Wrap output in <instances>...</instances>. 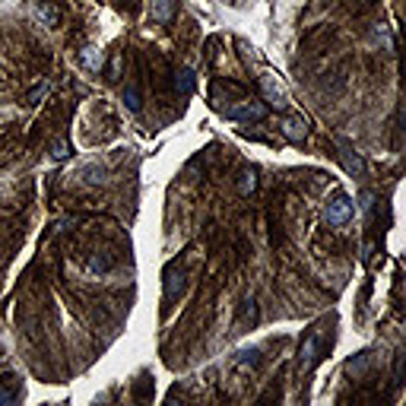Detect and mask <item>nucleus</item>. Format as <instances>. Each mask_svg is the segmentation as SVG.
Instances as JSON below:
<instances>
[{
	"instance_id": "nucleus-5",
	"label": "nucleus",
	"mask_w": 406,
	"mask_h": 406,
	"mask_svg": "<svg viewBox=\"0 0 406 406\" xmlns=\"http://www.w3.org/2000/svg\"><path fill=\"white\" fill-rule=\"evenodd\" d=\"M150 16H152V22H159V26H168V22L178 16V0H152Z\"/></svg>"
},
{
	"instance_id": "nucleus-11",
	"label": "nucleus",
	"mask_w": 406,
	"mask_h": 406,
	"mask_svg": "<svg viewBox=\"0 0 406 406\" xmlns=\"http://www.w3.org/2000/svg\"><path fill=\"white\" fill-rule=\"evenodd\" d=\"M194 70H187V67H181L178 73H175V89H178V96H191L194 92Z\"/></svg>"
},
{
	"instance_id": "nucleus-12",
	"label": "nucleus",
	"mask_w": 406,
	"mask_h": 406,
	"mask_svg": "<svg viewBox=\"0 0 406 406\" xmlns=\"http://www.w3.org/2000/svg\"><path fill=\"white\" fill-rule=\"evenodd\" d=\"M16 400H20V381H16V378H7L3 384H0V406L16 403Z\"/></svg>"
},
{
	"instance_id": "nucleus-1",
	"label": "nucleus",
	"mask_w": 406,
	"mask_h": 406,
	"mask_svg": "<svg viewBox=\"0 0 406 406\" xmlns=\"http://www.w3.org/2000/svg\"><path fill=\"white\" fill-rule=\"evenodd\" d=\"M270 105L263 99H238L235 105H222V115L232 121H263Z\"/></svg>"
},
{
	"instance_id": "nucleus-22",
	"label": "nucleus",
	"mask_w": 406,
	"mask_h": 406,
	"mask_svg": "<svg viewBox=\"0 0 406 406\" xmlns=\"http://www.w3.org/2000/svg\"><path fill=\"white\" fill-rule=\"evenodd\" d=\"M358 3H372V0H358Z\"/></svg>"
},
{
	"instance_id": "nucleus-20",
	"label": "nucleus",
	"mask_w": 406,
	"mask_h": 406,
	"mask_svg": "<svg viewBox=\"0 0 406 406\" xmlns=\"http://www.w3.org/2000/svg\"><path fill=\"white\" fill-rule=\"evenodd\" d=\"M117 73H121V57L111 61V76H108V80H117Z\"/></svg>"
},
{
	"instance_id": "nucleus-10",
	"label": "nucleus",
	"mask_w": 406,
	"mask_h": 406,
	"mask_svg": "<svg viewBox=\"0 0 406 406\" xmlns=\"http://www.w3.org/2000/svg\"><path fill=\"white\" fill-rule=\"evenodd\" d=\"M35 13H38L42 26H48V29H55L57 22H61V10H57L55 3H48V0H38V3H35Z\"/></svg>"
},
{
	"instance_id": "nucleus-9",
	"label": "nucleus",
	"mask_w": 406,
	"mask_h": 406,
	"mask_svg": "<svg viewBox=\"0 0 406 406\" xmlns=\"http://www.w3.org/2000/svg\"><path fill=\"white\" fill-rule=\"evenodd\" d=\"M235 187H238L241 197H251V194L257 191V168H241L238 172V181H235Z\"/></svg>"
},
{
	"instance_id": "nucleus-16",
	"label": "nucleus",
	"mask_w": 406,
	"mask_h": 406,
	"mask_svg": "<svg viewBox=\"0 0 406 406\" xmlns=\"http://www.w3.org/2000/svg\"><path fill=\"white\" fill-rule=\"evenodd\" d=\"M111 267H115V257L102 254V251H99V254L89 261V270H92V273H105V270H111Z\"/></svg>"
},
{
	"instance_id": "nucleus-4",
	"label": "nucleus",
	"mask_w": 406,
	"mask_h": 406,
	"mask_svg": "<svg viewBox=\"0 0 406 406\" xmlns=\"http://www.w3.org/2000/svg\"><path fill=\"white\" fill-rule=\"evenodd\" d=\"M280 131L289 143H305V140H308V121H305V117H296V115H286L280 121Z\"/></svg>"
},
{
	"instance_id": "nucleus-19",
	"label": "nucleus",
	"mask_w": 406,
	"mask_h": 406,
	"mask_svg": "<svg viewBox=\"0 0 406 406\" xmlns=\"http://www.w3.org/2000/svg\"><path fill=\"white\" fill-rule=\"evenodd\" d=\"M83 175H86V184H102V178H105V172L99 166H86Z\"/></svg>"
},
{
	"instance_id": "nucleus-13",
	"label": "nucleus",
	"mask_w": 406,
	"mask_h": 406,
	"mask_svg": "<svg viewBox=\"0 0 406 406\" xmlns=\"http://www.w3.org/2000/svg\"><path fill=\"white\" fill-rule=\"evenodd\" d=\"M368 365H372V352H358L356 358H349V362H346V372L358 378V375L368 372Z\"/></svg>"
},
{
	"instance_id": "nucleus-3",
	"label": "nucleus",
	"mask_w": 406,
	"mask_h": 406,
	"mask_svg": "<svg viewBox=\"0 0 406 406\" xmlns=\"http://www.w3.org/2000/svg\"><path fill=\"white\" fill-rule=\"evenodd\" d=\"M352 200L346 197V194H337V197L327 203V210H324V219L331 222V226H346V222L352 219Z\"/></svg>"
},
{
	"instance_id": "nucleus-21",
	"label": "nucleus",
	"mask_w": 406,
	"mask_h": 406,
	"mask_svg": "<svg viewBox=\"0 0 406 406\" xmlns=\"http://www.w3.org/2000/svg\"><path fill=\"white\" fill-rule=\"evenodd\" d=\"M362 207H365V210H372V207H375V197H372V194H362Z\"/></svg>"
},
{
	"instance_id": "nucleus-15",
	"label": "nucleus",
	"mask_w": 406,
	"mask_h": 406,
	"mask_svg": "<svg viewBox=\"0 0 406 406\" xmlns=\"http://www.w3.org/2000/svg\"><path fill=\"white\" fill-rule=\"evenodd\" d=\"M257 321V302L254 298H248L245 302V308H241V317H238V327H248V324Z\"/></svg>"
},
{
	"instance_id": "nucleus-2",
	"label": "nucleus",
	"mask_w": 406,
	"mask_h": 406,
	"mask_svg": "<svg viewBox=\"0 0 406 406\" xmlns=\"http://www.w3.org/2000/svg\"><path fill=\"white\" fill-rule=\"evenodd\" d=\"M321 352H324V346H321V333H308V337L302 340V346H298V372H311L317 362H321Z\"/></svg>"
},
{
	"instance_id": "nucleus-8",
	"label": "nucleus",
	"mask_w": 406,
	"mask_h": 406,
	"mask_svg": "<svg viewBox=\"0 0 406 406\" xmlns=\"http://www.w3.org/2000/svg\"><path fill=\"white\" fill-rule=\"evenodd\" d=\"M80 64H83V70H89V73H102L105 55L96 45H83V48H80Z\"/></svg>"
},
{
	"instance_id": "nucleus-17",
	"label": "nucleus",
	"mask_w": 406,
	"mask_h": 406,
	"mask_svg": "<svg viewBox=\"0 0 406 406\" xmlns=\"http://www.w3.org/2000/svg\"><path fill=\"white\" fill-rule=\"evenodd\" d=\"M235 365H241V368H257V365H261V352H257V349L238 352V362H235Z\"/></svg>"
},
{
	"instance_id": "nucleus-18",
	"label": "nucleus",
	"mask_w": 406,
	"mask_h": 406,
	"mask_svg": "<svg viewBox=\"0 0 406 406\" xmlns=\"http://www.w3.org/2000/svg\"><path fill=\"white\" fill-rule=\"evenodd\" d=\"M51 159H55V162H67L70 159V143L67 140H55V146H51Z\"/></svg>"
},
{
	"instance_id": "nucleus-7",
	"label": "nucleus",
	"mask_w": 406,
	"mask_h": 406,
	"mask_svg": "<svg viewBox=\"0 0 406 406\" xmlns=\"http://www.w3.org/2000/svg\"><path fill=\"white\" fill-rule=\"evenodd\" d=\"M340 162H343V168L349 175H356V178H362V175H365V159L358 156L349 143H340Z\"/></svg>"
},
{
	"instance_id": "nucleus-14",
	"label": "nucleus",
	"mask_w": 406,
	"mask_h": 406,
	"mask_svg": "<svg viewBox=\"0 0 406 406\" xmlns=\"http://www.w3.org/2000/svg\"><path fill=\"white\" fill-rule=\"evenodd\" d=\"M124 105H127V111L140 115V108H143V99H140L137 83H127V86H124Z\"/></svg>"
},
{
	"instance_id": "nucleus-6",
	"label": "nucleus",
	"mask_w": 406,
	"mask_h": 406,
	"mask_svg": "<svg viewBox=\"0 0 406 406\" xmlns=\"http://www.w3.org/2000/svg\"><path fill=\"white\" fill-rule=\"evenodd\" d=\"M261 89H263V102L267 105H273V108H282V105H286V89H282L270 73L261 76Z\"/></svg>"
}]
</instances>
